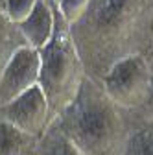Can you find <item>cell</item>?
<instances>
[{
    "label": "cell",
    "instance_id": "1",
    "mask_svg": "<svg viewBox=\"0 0 153 155\" xmlns=\"http://www.w3.org/2000/svg\"><path fill=\"white\" fill-rule=\"evenodd\" d=\"M70 35L87 78L100 81L120 59L153 50V0H90Z\"/></svg>",
    "mask_w": 153,
    "mask_h": 155
},
{
    "label": "cell",
    "instance_id": "2",
    "mask_svg": "<svg viewBox=\"0 0 153 155\" xmlns=\"http://www.w3.org/2000/svg\"><path fill=\"white\" fill-rule=\"evenodd\" d=\"M133 113L118 107L100 81L85 76L72 104L54 122L83 155H124Z\"/></svg>",
    "mask_w": 153,
    "mask_h": 155
},
{
    "label": "cell",
    "instance_id": "3",
    "mask_svg": "<svg viewBox=\"0 0 153 155\" xmlns=\"http://www.w3.org/2000/svg\"><path fill=\"white\" fill-rule=\"evenodd\" d=\"M54 8V4H52ZM54 33L39 50V89L48 102L50 118L59 116L76 98L85 80V68L70 35V26L54 8Z\"/></svg>",
    "mask_w": 153,
    "mask_h": 155
},
{
    "label": "cell",
    "instance_id": "4",
    "mask_svg": "<svg viewBox=\"0 0 153 155\" xmlns=\"http://www.w3.org/2000/svg\"><path fill=\"white\" fill-rule=\"evenodd\" d=\"M151 76L148 57L135 54L114 63L100 80V85L118 107L137 113L148 98Z\"/></svg>",
    "mask_w": 153,
    "mask_h": 155
},
{
    "label": "cell",
    "instance_id": "5",
    "mask_svg": "<svg viewBox=\"0 0 153 155\" xmlns=\"http://www.w3.org/2000/svg\"><path fill=\"white\" fill-rule=\"evenodd\" d=\"M0 120H4L26 135L39 139L52 124L48 102L39 85L22 92L6 105H0Z\"/></svg>",
    "mask_w": 153,
    "mask_h": 155
},
{
    "label": "cell",
    "instance_id": "6",
    "mask_svg": "<svg viewBox=\"0 0 153 155\" xmlns=\"http://www.w3.org/2000/svg\"><path fill=\"white\" fill-rule=\"evenodd\" d=\"M39 50L31 46L18 48L0 74V105H6L39 81Z\"/></svg>",
    "mask_w": 153,
    "mask_h": 155
},
{
    "label": "cell",
    "instance_id": "7",
    "mask_svg": "<svg viewBox=\"0 0 153 155\" xmlns=\"http://www.w3.org/2000/svg\"><path fill=\"white\" fill-rule=\"evenodd\" d=\"M54 22H55V17H54L52 2H48V0H37L31 15L22 24H18V30H21L28 46L41 50L50 41V37L54 33Z\"/></svg>",
    "mask_w": 153,
    "mask_h": 155
},
{
    "label": "cell",
    "instance_id": "8",
    "mask_svg": "<svg viewBox=\"0 0 153 155\" xmlns=\"http://www.w3.org/2000/svg\"><path fill=\"white\" fill-rule=\"evenodd\" d=\"M37 140L39 139L0 120V155H33Z\"/></svg>",
    "mask_w": 153,
    "mask_h": 155
},
{
    "label": "cell",
    "instance_id": "9",
    "mask_svg": "<svg viewBox=\"0 0 153 155\" xmlns=\"http://www.w3.org/2000/svg\"><path fill=\"white\" fill-rule=\"evenodd\" d=\"M33 155H83V153L65 137L63 131L52 120L48 129L37 140V148Z\"/></svg>",
    "mask_w": 153,
    "mask_h": 155
},
{
    "label": "cell",
    "instance_id": "10",
    "mask_svg": "<svg viewBox=\"0 0 153 155\" xmlns=\"http://www.w3.org/2000/svg\"><path fill=\"white\" fill-rule=\"evenodd\" d=\"M133 118V129L124 155H153V120L138 118L135 113Z\"/></svg>",
    "mask_w": 153,
    "mask_h": 155
},
{
    "label": "cell",
    "instance_id": "11",
    "mask_svg": "<svg viewBox=\"0 0 153 155\" xmlns=\"http://www.w3.org/2000/svg\"><path fill=\"white\" fill-rule=\"evenodd\" d=\"M26 46V41L15 22H11L4 11H0V74L11 59V55Z\"/></svg>",
    "mask_w": 153,
    "mask_h": 155
},
{
    "label": "cell",
    "instance_id": "12",
    "mask_svg": "<svg viewBox=\"0 0 153 155\" xmlns=\"http://www.w3.org/2000/svg\"><path fill=\"white\" fill-rule=\"evenodd\" d=\"M90 0H52L54 8L59 11V15L63 17V21L72 26L83 17V13L87 11Z\"/></svg>",
    "mask_w": 153,
    "mask_h": 155
},
{
    "label": "cell",
    "instance_id": "13",
    "mask_svg": "<svg viewBox=\"0 0 153 155\" xmlns=\"http://www.w3.org/2000/svg\"><path fill=\"white\" fill-rule=\"evenodd\" d=\"M35 4H37V0H6L4 13L8 15L11 22H15L18 26L31 15Z\"/></svg>",
    "mask_w": 153,
    "mask_h": 155
},
{
    "label": "cell",
    "instance_id": "14",
    "mask_svg": "<svg viewBox=\"0 0 153 155\" xmlns=\"http://www.w3.org/2000/svg\"><path fill=\"white\" fill-rule=\"evenodd\" d=\"M138 118L144 120H153V76H151V85H149V92H148V98L144 102V105L135 113Z\"/></svg>",
    "mask_w": 153,
    "mask_h": 155
},
{
    "label": "cell",
    "instance_id": "15",
    "mask_svg": "<svg viewBox=\"0 0 153 155\" xmlns=\"http://www.w3.org/2000/svg\"><path fill=\"white\" fill-rule=\"evenodd\" d=\"M6 9V0H0V11Z\"/></svg>",
    "mask_w": 153,
    "mask_h": 155
},
{
    "label": "cell",
    "instance_id": "16",
    "mask_svg": "<svg viewBox=\"0 0 153 155\" xmlns=\"http://www.w3.org/2000/svg\"><path fill=\"white\" fill-rule=\"evenodd\" d=\"M48 2H52V0H48Z\"/></svg>",
    "mask_w": 153,
    "mask_h": 155
}]
</instances>
